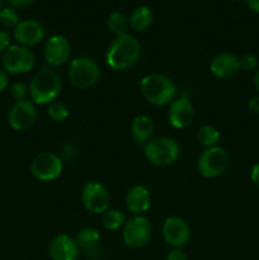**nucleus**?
<instances>
[{
  "label": "nucleus",
  "instance_id": "obj_13",
  "mask_svg": "<svg viewBox=\"0 0 259 260\" xmlns=\"http://www.w3.org/2000/svg\"><path fill=\"white\" fill-rule=\"evenodd\" d=\"M46 36L45 27L42 23L36 19L20 20L13 29V37L18 45L32 47L42 42Z\"/></svg>",
  "mask_w": 259,
  "mask_h": 260
},
{
  "label": "nucleus",
  "instance_id": "obj_37",
  "mask_svg": "<svg viewBox=\"0 0 259 260\" xmlns=\"http://www.w3.org/2000/svg\"><path fill=\"white\" fill-rule=\"evenodd\" d=\"M3 9V0H0V10Z\"/></svg>",
  "mask_w": 259,
  "mask_h": 260
},
{
  "label": "nucleus",
  "instance_id": "obj_26",
  "mask_svg": "<svg viewBox=\"0 0 259 260\" xmlns=\"http://www.w3.org/2000/svg\"><path fill=\"white\" fill-rule=\"evenodd\" d=\"M19 22L20 20L19 17H18V13L13 8H3L0 10V23L5 28H13L14 29L15 25Z\"/></svg>",
  "mask_w": 259,
  "mask_h": 260
},
{
  "label": "nucleus",
  "instance_id": "obj_2",
  "mask_svg": "<svg viewBox=\"0 0 259 260\" xmlns=\"http://www.w3.org/2000/svg\"><path fill=\"white\" fill-rule=\"evenodd\" d=\"M140 90L147 103L164 107L175 99L177 88L168 76L161 74H147L140 81Z\"/></svg>",
  "mask_w": 259,
  "mask_h": 260
},
{
  "label": "nucleus",
  "instance_id": "obj_12",
  "mask_svg": "<svg viewBox=\"0 0 259 260\" xmlns=\"http://www.w3.org/2000/svg\"><path fill=\"white\" fill-rule=\"evenodd\" d=\"M36 119H37L36 106L33 102L28 101V99L15 102L8 113L9 126L18 132L30 128L35 124Z\"/></svg>",
  "mask_w": 259,
  "mask_h": 260
},
{
  "label": "nucleus",
  "instance_id": "obj_16",
  "mask_svg": "<svg viewBox=\"0 0 259 260\" xmlns=\"http://www.w3.org/2000/svg\"><path fill=\"white\" fill-rule=\"evenodd\" d=\"M80 248L75 239L61 234L55 236L48 245V254L52 260H78Z\"/></svg>",
  "mask_w": 259,
  "mask_h": 260
},
{
  "label": "nucleus",
  "instance_id": "obj_27",
  "mask_svg": "<svg viewBox=\"0 0 259 260\" xmlns=\"http://www.w3.org/2000/svg\"><path fill=\"white\" fill-rule=\"evenodd\" d=\"M29 94V89L22 81H15L12 86H10V95L13 99H15L17 102L19 101H25L27 95Z\"/></svg>",
  "mask_w": 259,
  "mask_h": 260
},
{
  "label": "nucleus",
  "instance_id": "obj_33",
  "mask_svg": "<svg viewBox=\"0 0 259 260\" xmlns=\"http://www.w3.org/2000/svg\"><path fill=\"white\" fill-rule=\"evenodd\" d=\"M8 3L15 8H25L32 5L35 3V0H8Z\"/></svg>",
  "mask_w": 259,
  "mask_h": 260
},
{
  "label": "nucleus",
  "instance_id": "obj_14",
  "mask_svg": "<svg viewBox=\"0 0 259 260\" xmlns=\"http://www.w3.org/2000/svg\"><path fill=\"white\" fill-rule=\"evenodd\" d=\"M70 53L71 46L63 36H51L46 41L43 55H45V60L48 65L53 66V68L65 65L70 58Z\"/></svg>",
  "mask_w": 259,
  "mask_h": 260
},
{
  "label": "nucleus",
  "instance_id": "obj_24",
  "mask_svg": "<svg viewBox=\"0 0 259 260\" xmlns=\"http://www.w3.org/2000/svg\"><path fill=\"white\" fill-rule=\"evenodd\" d=\"M221 139V135L216 127L211 126V124H205L201 127L197 132V140L200 145L203 147L208 149V147L217 146L218 141Z\"/></svg>",
  "mask_w": 259,
  "mask_h": 260
},
{
  "label": "nucleus",
  "instance_id": "obj_8",
  "mask_svg": "<svg viewBox=\"0 0 259 260\" xmlns=\"http://www.w3.org/2000/svg\"><path fill=\"white\" fill-rule=\"evenodd\" d=\"M123 243L131 249H140L151 239V223L142 215H135L124 222L122 229Z\"/></svg>",
  "mask_w": 259,
  "mask_h": 260
},
{
  "label": "nucleus",
  "instance_id": "obj_22",
  "mask_svg": "<svg viewBox=\"0 0 259 260\" xmlns=\"http://www.w3.org/2000/svg\"><path fill=\"white\" fill-rule=\"evenodd\" d=\"M107 27L109 32L113 33L116 37L127 35V29L130 27V22L126 15L121 12H113L109 14L107 19Z\"/></svg>",
  "mask_w": 259,
  "mask_h": 260
},
{
  "label": "nucleus",
  "instance_id": "obj_10",
  "mask_svg": "<svg viewBox=\"0 0 259 260\" xmlns=\"http://www.w3.org/2000/svg\"><path fill=\"white\" fill-rule=\"evenodd\" d=\"M81 202L86 211L94 215H103L109 208V192L102 183L88 182L81 190Z\"/></svg>",
  "mask_w": 259,
  "mask_h": 260
},
{
  "label": "nucleus",
  "instance_id": "obj_3",
  "mask_svg": "<svg viewBox=\"0 0 259 260\" xmlns=\"http://www.w3.org/2000/svg\"><path fill=\"white\" fill-rule=\"evenodd\" d=\"M29 96L36 104H50L60 95L62 89V79L57 71L42 69L30 80Z\"/></svg>",
  "mask_w": 259,
  "mask_h": 260
},
{
  "label": "nucleus",
  "instance_id": "obj_5",
  "mask_svg": "<svg viewBox=\"0 0 259 260\" xmlns=\"http://www.w3.org/2000/svg\"><path fill=\"white\" fill-rule=\"evenodd\" d=\"M101 78V69L95 60L86 56L71 60L69 65V79L75 88L86 90L95 85Z\"/></svg>",
  "mask_w": 259,
  "mask_h": 260
},
{
  "label": "nucleus",
  "instance_id": "obj_11",
  "mask_svg": "<svg viewBox=\"0 0 259 260\" xmlns=\"http://www.w3.org/2000/svg\"><path fill=\"white\" fill-rule=\"evenodd\" d=\"M163 239L174 249L183 248L190 240L189 225L180 217H167L163 223Z\"/></svg>",
  "mask_w": 259,
  "mask_h": 260
},
{
  "label": "nucleus",
  "instance_id": "obj_32",
  "mask_svg": "<svg viewBox=\"0 0 259 260\" xmlns=\"http://www.w3.org/2000/svg\"><path fill=\"white\" fill-rule=\"evenodd\" d=\"M248 108L251 113L259 114V95H255L253 96V98L249 99Z\"/></svg>",
  "mask_w": 259,
  "mask_h": 260
},
{
  "label": "nucleus",
  "instance_id": "obj_30",
  "mask_svg": "<svg viewBox=\"0 0 259 260\" xmlns=\"http://www.w3.org/2000/svg\"><path fill=\"white\" fill-rule=\"evenodd\" d=\"M165 260H187V255H185L182 249H173L168 253Z\"/></svg>",
  "mask_w": 259,
  "mask_h": 260
},
{
  "label": "nucleus",
  "instance_id": "obj_28",
  "mask_svg": "<svg viewBox=\"0 0 259 260\" xmlns=\"http://www.w3.org/2000/svg\"><path fill=\"white\" fill-rule=\"evenodd\" d=\"M259 66V60L256 56L251 55V53H246L243 57L240 58V69H243L244 71H256Z\"/></svg>",
  "mask_w": 259,
  "mask_h": 260
},
{
  "label": "nucleus",
  "instance_id": "obj_6",
  "mask_svg": "<svg viewBox=\"0 0 259 260\" xmlns=\"http://www.w3.org/2000/svg\"><path fill=\"white\" fill-rule=\"evenodd\" d=\"M36 62L33 51L29 47L22 45H10L3 52L2 65L8 74L20 75L29 73Z\"/></svg>",
  "mask_w": 259,
  "mask_h": 260
},
{
  "label": "nucleus",
  "instance_id": "obj_4",
  "mask_svg": "<svg viewBox=\"0 0 259 260\" xmlns=\"http://www.w3.org/2000/svg\"><path fill=\"white\" fill-rule=\"evenodd\" d=\"M144 154L147 161L155 167L174 164L180 155V146L174 139L156 137L144 145Z\"/></svg>",
  "mask_w": 259,
  "mask_h": 260
},
{
  "label": "nucleus",
  "instance_id": "obj_31",
  "mask_svg": "<svg viewBox=\"0 0 259 260\" xmlns=\"http://www.w3.org/2000/svg\"><path fill=\"white\" fill-rule=\"evenodd\" d=\"M9 85V75L4 69H0V93L4 91Z\"/></svg>",
  "mask_w": 259,
  "mask_h": 260
},
{
  "label": "nucleus",
  "instance_id": "obj_17",
  "mask_svg": "<svg viewBox=\"0 0 259 260\" xmlns=\"http://www.w3.org/2000/svg\"><path fill=\"white\" fill-rule=\"evenodd\" d=\"M210 71L218 79H230L240 71V57L231 52H220L210 62Z\"/></svg>",
  "mask_w": 259,
  "mask_h": 260
},
{
  "label": "nucleus",
  "instance_id": "obj_34",
  "mask_svg": "<svg viewBox=\"0 0 259 260\" xmlns=\"http://www.w3.org/2000/svg\"><path fill=\"white\" fill-rule=\"evenodd\" d=\"M250 179H251V182L254 183V184L259 185V162H258V164H254L253 167H251Z\"/></svg>",
  "mask_w": 259,
  "mask_h": 260
},
{
  "label": "nucleus",
  "instance_id": "obj_29",
  "mask_svg": "<svg viewBox=\"0 0 259 260\" xmlns=\"http://www.w3.org/2000/svg\"><path fill=\"white\" fill-rule=\"evenodd\" d=\"M10 35L5 29H0V52H4L8 47L10 46Z\"/></svg>",
  "mask_w": 259,
  "mask_h": 260
},
{
  "label": "nucleus",
  "instance_id": "obj_9",
  "mask_svg": "<svg viewBox=\"0 0 259 260\" xmlns=\"http://www.w3.org/2000/svg\"><path fill=\"white\" fill-rule=\"evenodd\" d=\"M63 164L61 157L55 152L43 151L38 154L30 162V173L40 182H51L62 173Z\"/></svg>",
  "mask_w": 259,
  "mask_h": 260
},
{
  "label": "nucleus",
  "instance_id": "obj_23",
  "mask_svg": "<svg viewBox=\"0 0 259 260\" xmlns=\"http://www.w3.org/2000/svg\"><path fill=\"white\" fill-rule=\"evenodd\" d=\"M124 222H126V215L122 211L116 210V208H108L102 215V225L107 230H118V229L123 228Z\"/></svg>",
  "mask_w": 259,
  "mask_h": 260
},
{
  "label": "nucleus",
  "instance_id": "obj_36",
  "mask_svg": "<svg viewBox=\"0 0 259 260\" xmlns=\"http://www.w3.org/2000/svg\"><path fill=\"white\" fill-rule=\"evenodd\" d=\"M253 83H254V88H255V90L259 93V69L255 71V74H254Z\"/></svg>",
  "mask_w": 259,
  "mask_h": 260
},
{
  "label": "nucleus",
  "instance_id": "obj_20",
  "mask_svg": "<svg viewBox=\"0 0 259 260\" xmlns=\"http://www.w3.org/2000/svg\"><path fill=\"white\" fill-rule=\"evenodd\" d=\"M154 20V15L150 8L147 7H137L130 15V27L135 32H145L149 29Z\"/></svg>",
  "mask_w": 259,
  "mask_h": 260
},
{
  "label": "nucleus",
  "instance_id": "obj_21",
  "mask_svg": "<svg viewBox=\"0 0 259 260\" xmlns=\"http://www.w3.org/2000/svg\"><path fill=\"white\" fill-rule=\"evenodd\" d=\"M101 240V234L94 228H84L76 234L75 241L78 246L84 250H93Z\"/></svg>",
  "mask_w": 259,
  "mask_h": 260
},
{
  "label": "nucleus",
  "instance_id": "obj_18",
  "mask_svg": "<svg viewBox=\"0 0 259 260\" xmlns=\"http://www.w3.org/2000/svg\"><path fill=\"white\" fill-rule=\"evenodd\" d=\"M124 202L130 212L134 215H142L147 212L151 206V194L144 185H134L126 193Z\"/></svg>",
  "mask_w": 259,
  "mask_h": 260
},
{
  "label": "nucleus",
  "instance_id": "obj_15",
  "mask_svg": "<svg viewBox=\"0 0 259 260\" xmlns=\"http://www.w3.org/2000/svg\"><path fill=\"white\" fill-rule=\"evenodd\" d=\"M195 118V107L184 96L175 98L168 108V119L174 128H187Z\"/></svg>",
  "mask_w": 259,
  "mask_h": 260
},
{
  "label": "nucleus",
  "instance_id": "obj_35",
  "mask_svg": "<svg viewBox=\"0 0 259 260\" xmlns=\"http://www.w3.org/2000/svg\"><path fill=\"white\" fill-rule=\"evenodd\" d=\"M246 4L251 12L259 14V0H246Z\"/></svg>",
  "mask_w": 259,
  "mask_h": 260
},
{
  "label": "nucleus",
  "instance_id": "obj_19",
  "mask_svg": "<svg viewBox=\"0 0 259 260\" xmlns=\"http://www.w3.org/2000/svg\"><path fill=\"white\" fill-rule=\"evenodd\" d=\"M154 122L150 117L140 114L134 118L131 123V134L137 144H146L154 132Z\"/></svg>",
  "mask_w": 259,
  "mask_h": 260
},
{
  "label": "nucleus",
  "instance_id": "obj_7",
  "mask_svg": "<svg viewBox=\"0 0 259 260\" xmlns=\"http://www.w3.org/2000/svg\"><path fill=\"white\" fill-rule=\"evenodd\" d=\"M230 162L228 151L221 146L205 149L201 152L197 161V169L205 178H217L226 172Z\"/></svg>",
  "mask_w": 259,
  "mask_h": 260
},
{
  "label": "nucleus",
  "instance_id": "obj_25",
  "mask_svg": "<svg viewBox=\"0 0 259 260\" xmlns=\"http://www.w3.org/2000/svg\"><path fill=\"white\" fill-rule=\"evenodd\" d=\"M47 116L50 117L51 121L60 123L69 117V108L60 102H52V103L48 104Z\"/></svg>",
  "mask_w": 259,
  "mask_h": 260
},
{
  "label": "nucleus",
  "instance_id": "obj_1",
  "mask_svg": "<svg viewBox=\"0 0 259 260\" xmlns=\"http://www.w3.org/2000/svg\"><path fill=\"white\" fill-rule=\"evenodd\" d=\"M141 57V43L131 35L116 37L106 52V62L112 70L126 71L136 65Z\"/></svg>",
  "mask_w": 259,
  "mask_h": 260
}]
</instances>
